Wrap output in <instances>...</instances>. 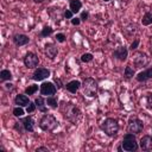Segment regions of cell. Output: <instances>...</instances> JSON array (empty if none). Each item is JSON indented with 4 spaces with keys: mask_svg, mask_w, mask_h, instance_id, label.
<instances>
[{
    "mask_svg": "<svg viewBox=\"0 0 152 152\" xmlns=\"http://www.w3.org/2000/svg\"><path fill=\"white\" fill-rule=\"evenodd\" d=\"M61 110L63 113V116L70 121L74 125H78L82 120V112L80 110L78 107H76L75 104L68 102V103H63V106L61 107Z\"/></svg>",
    "mask_w": 152,
    "mask_h": 152,
    "instance_id": "6da1fadb",
    "label": "cell"
},
{
    "mask_svg": "<svg viewBox=\"0 0 152 152\" xmlns=\"http://www.w3.org/2000/svg\"><path fill=\"white\" fill-rule=\"evenodd\" d=\"M83 95L88 97H96L97 95V82L93 77H87L82 83Z\"/></svg>",
    "mask_w": 152,
    "mask_h": 152,
    "instance_id": "7a4b0ae2",
    "label": "cell"
},
{
    "mask_svg": "<svg viewBox=\"0 0 152 152\" xmlns=\"http://www.w3.org/2000/svg\"><path fill=\"white\" fill-rule=\"evenodd\" d=\"M57 126H58V121H57L56 116L52 114H45L39 121V127L44 132H51Z\"/></svg>",
    "mask_w": 152,
    "mask_h": 152,
    "instance_id": "3957f363",
    "label": "cell"
},
{
    "mask_svg": "<svg viewBox=\"0 0 152 152\" xmlns=\"http://www.w3.org/2000/svg\"><path fill=\"white\" fill-rule=\"evenodd\" d=\"M121 146H122L124 151H127V152H134V151H137V150L139 148V144H138V141H137L135 134L127 132V133L124 135Z\"/></svg>",
    "mask_w": 152,
    "mask_h": 152,
    "instance_id": "277c9868",
    "label": "cell"
},
{
    "mask_svg": "<svg viewBox=\"0 0 152 152\" xmlns=\"http://www.w3.org/2000/svg\"><path fill=\"white\" fill-rule=\"evenodd\" d=\"M101 128L106 133V135H108V137H115L118 134V132H119V124H118V121L115 119L108 118V119H106L102 122Z\"/></svg>",
    "mask_w": 152,
    "mask_h": 152,
    "instance_id": "5b68a950",
    "label": "cell"
},
{
    "mask_svg": "<svg viewBox=\"0 0 152 152\" xmlns=\"http://www.w3.org/2000/svg\"><path fill=\"white\" fill-rule=\"evenodd\" d=\"M144 128V124L140 119H138L137 116H131L128 122H127V132L128 133H133V134H138L142 131Z\"/></svg>",
    "mask_w": 152,
    "mask_h": 152,
    "instance_id": "8992f818",
    "label": "cell"
},
{
    "mask_svg": "<svg viewBox=\"0 0 152 152\" xmlns=\"http://www.w3.org/2000/svg\"><path fill=\"white\" fill-rule=\"evenodd\" d=\"M39 91H40V95L43 96H51V95H55L56 91H57V87L55 86V83L52 82H43L39 87Z\"/></svg>",
    "mask_w": 152,
    "mask_h": 152,
    "instance_id": "52a82bcc",
    "label": "cell"
},
{
    "mask_svg": "<svg viewBox=\"0 0 152 152\" xmlns=\"http://www.w3.org/2000/svg\"><path fill=\"white\" fill-rule=\"evenodd\" d=\"M24 64L27 69H34L39 64V58L36 53L33 52H27L24 57Z\"/></svg>",
    "mask_w": 152,
    "mask_h": 152,
    "instance_id": "ba28073f",
    "label": "cell"
},
{
    "mask_svg": "<svg viewBox=\"0 0 152 152\" xmlns=\"http://www.w3.org/2000/svg\"><path fill=\"white\" fill-rule=\"evenodd\" d=\"M133 63L135 65L137 69H140L142 66H146L148 64V57L146 53L144 52H137L134 55V58H133Z\"/></svg>",
    "mask_w": 152,
    "mask_h": 152,
    "instance_id": "9c48e42d",
    "label": "cell"
},
{
    "mask_svg": "<svg viewBox=\"0 0 152 152\" xmlns=\"http://www.w3.org/2000/svg\"><path fill=\"white\" fill-rule=\"evenodd\" d=\"M44 53L48 58L50 59H55V57L57 56L58 53V48L56 44L53 43H46L45 46H44Z\"/></svg>",
    "mask_w": 152,
    "mask_h": 152,
    "instance_id": "30bf717a",
    "label": "cell"
},
{
    "mask_svg": "<svg viewBox=\"0 0 152 152\" xmlns=\"http://www.w3.org/2000/svg\"><path fill=\"white\" fill-rule=\"evenodd\" d=\"M113 57L120 62H125L128 57V50L126 46H119L113 51Z\"/></svg>",
    "mask_w": 152,
    "mask_h": 152,
    "instance_id": "8fae6325",
    "label": "cell"
},
{
    "mask_svg": "<svg viewBox=\"0 0 152 152\" xmlns=\"http://www.w3.org/2000/svg\"><path fill=\"white\" fill-rule=\"evenodd\" d=\"M50 70L46 68H37L32 75V78L34 81H44L45 78H48L50 76Z\"/></svg>",
    "mask_w": 152,
    "mask_h": 152,
    "instance_id": "7c38bea8",
    "label": "cell"
},
{
    "mask_svg": "<svg viewBox=\"0 0 152 152\" xmlns=\"http://www.w3.org/2000/svg\"><path fill=\"white\" fill-rule=\"evenodd\" d=\"M19 121L23 124L24 128L26 132H33L34 131V120L32 116H25V118H20Z\"/></svg>",
    "mask_w": 152,
    "mask_h": 152,
    "instance_id": "4fadbf2b",
    "label": "cell"
},
{
    "mask_svg": "<svg viewBox=\"0 0 152 152\" xmlns=\"http://www.w3.org/2000/svg\"><path fill=\"white\" fill-rule=\"evenodd\" d=\"M12 39H13V43H14L17 46H24V45H26V44L30 42V38H28L26 34H23V33L14 34Z\"/></svg>",
    "mask_w": 152,
    "mask_h": 152,
    "instance_id": "5bb4252c",
    "label": "cell"
},
{
    "mask_svg": "<svg viewBox=\"0 0 152 152\" xmlns=\"http://www.w3.org/2000/svg\"><path fill=\"white\" fill-rule=\"evenodd\" d=\"M139 146H140V148L144 150V151H150V150H152V137H151V135H144V137L140 139Z\"/></svg>",
    "mask_w": 152,
    "mask_h": 152,
    "instance_id": "9a60e30c",
    "label": "cell"
},
{
    "mask_svg": "<svg viewBox=\"0 0 152 152\" xmlns=\"http://www.w3.org/2000/svg\"><path fill=\"white\" fill-rule=\"evenodd\" d=\"M152 78V68H147L146 70L139 72L137 76H135V80L138 82H146L147 80Z\"/></svg>",
    "mask_w": 152,
    "mask_h": 152,
    "instance_id": "2e32d148",
    "label": "cell"
},
{
    "mask_svg": "<svg viewBox=\"0 0 152 152\" xmlns=\"http://www.w3.org/2000/svg\"><path fill=\"white\" fill-rule=\"evenodd\" d=\"M81 87H82V84H81V82H80L78 80H72V81H70V82H68V83L65 84L66 90H68L69 93H71V94H76V91H77Z\"/></svg>",
    "mask_w": 152,
    "mask_h": 152,
    "instance_id": "e0dca14e",
    "label": "cell"
},
{
    "mask_svg": "<svg viewBox=\"0 0 152 152\" xmlns=\"http://www.w3.org/2000/svg\"><path fill=\"white\" fill-rule=\"evenodd\" d=\"M31 101H30V99H28V96L25 94H19V95H17L15 97H14V104H17V106H20V107H26L28 103H30Z\"/></svg>",
    "mask_w": 152,
    "mask_h": 152,
    "instance_id": "ac0fdd59",
    "label": "cell"
},
{
    "mask_svg": "<svg viewBox=\"0 0 152 152\" xmlns=\"http://www.w3.org/2000/svg\"><path fill=\"white\" fill-rule=\"evenodd\" d=\"M34 103H36L37 108H38L42 113H48V108L45 107L46 100H44V97H43V96H38V97L34 100Z\"/></svg>",
    "mask_w": 152,
    "mask_h": 152,
    "instance_id": "d6986e66",
    "label": "cell"
},
{
    "mask_svg": "<svg viewBox=\"0 0 152 152\" xmlns=\"http://www.w3.org/2000/svg\"><path fill=\"white\" fill-rule=\"evenodd\" d=\"M137 32V25L135 24H129L128 26H126L124 28V34L126 37H133Z\"/></svg>",
    "mask_w": 152,
    "mask_h": 152,
    "instance_id": "ffe728a7",
    "label": "cell"
},
{
    "mask_svg": "<svg viewBox=\"0 0 152 152\" xmlns=\"http://www.w3.org/2000/svg\"><path fill=\"white\" fill-rule=\"evenodd\" d=\"M69 7L72 11V13H77L82 8V2H81V0H70Z\"/></svg>",
    "mask_w": 152,
    "mask_h": 152,
    "instance_id": "44dd1931",
    "label": "cell"
},
{
    "mask_svg": "<svg viewBox=\"0 0 152 152\" xmlns=\"http://www.w3.org/2000/svg\"><path fill=\"white\" fill-rule=\"evenodd\" d=\"M46 104L50 107V108H57L58 106V100L55 95H51V96H46Z\"/></svg>",
    "mask_w": 152,
    "mask_h": 152,
    "instance_id": "7402d4cb",
    "label": "cell"
},
{
    "mask_svg": "<svg viewBox=\"0 0 152 152\" xmlns=\"http://www.w3.org/2000/svg\"><path fill=\"white\" fill-rule=\"evenodd\" d=\"M12 80V72L7 69H4L0 71V81L5 82V81H11Z\"/></svg>",
    "mask_w": 152,
    "mask_h": 152,
    "instance_id": "603a6c76",
    "label": "cell"
},
{
    "mask_svg": "<svg viewBox=\"0 0 152 152\" xmlns=\"http://www.w3.org/2000/svg\"><path fill=\"white\" fill-rule=\"evenodd\" d=\"M141 24H142L144 26H148V25L152 24V13H151V12H146V13L142 15Z\"/></svg>",
    "mask_w": 152,
    "mask_h": 152,
    "instance_id": "cb8c5ba5",
    "label": "cell"
},
{
    "mask_svg": "<svg viewBox=\"0 0 152 152\" xmlns=\"http://www.w3.org/2000/svg\"><path fill=\"white\" fill-rule=\"evenodd\" d=\"M134 75H135L134 69H133L131 65H127V66L125 68V71H124V76H125V78H126V80H129V78H132Z\"/></svg>",
    "mask_w": 152,
    "mask_h": 152,
    "instance_id": "d4e9b609",
    "label": "cell"
},
{
    "mask_svg": "<svg viewBox=\"0 0 152 152\" xmlns=\"http://www.w3.org/2000/svg\"><path fill=\"white\" fill-rule=\"evenodd\" d=\"M52 32H53V28L51 26H44L40 31V36L42 37H49L52 34Z\"/></svg>",
    "mask_w": 152,
    "mask_h": 152,
    "instance_id": "484cf974",
    "label": "cell"
},
{
    "mask_svg": "<svg viewBox=\"0 0 152 152\" xmlns=\"http://www.w3.org/2000/svg\"><path fill=\"white\" fill-rule=\"evenodd\" d=\"M36 91H38V86L37 84H31V86H28V87H26L25 88V94L26 95H33Z\"/></svg>",
    "mask_w": 152,
    "mask_h": 152,
    "instance_id": "4316f807",
    "label": "cell"
},
{
    "mask_svg": "<svg viewBox=\"0 0 152 152\" xmlns=\"http://www.w3.org/2000/svg\"><path fill=\"white\" fill-rule=\"evenodd\" d=\"M93 58H94L93 53H90V52H86V53H83V55L81 56V62H83V63H89V62L93 61Z\"/></svg>",
    "mask_w": 152,
    "mask_h": 152,
    "instance_id": "83f0119b",
    "label": "cell"
},
{
    "mask_svg": "<svg viewBox=\"0 0 152 152\" xmlns=\"http://www.w3.org/2000/svg\"><path fill=\"white\" fill-rule=\"evenodd\" d=\"M24 113H25V110H24V108L20 107V106H17V107L13 108V115L17 116V118H21V116L24 115Z\"/></svg>",
    "mask_w": 152,
    "mask_h": 152,
    "instance_id": "f1b7e54d",
    "label": "cell"
},
{
    "mask_svg": "<svg viewBox=\"0 0 152 152\" xmlns=\"http://www.w3.org/2000/svg\"><path fill=\"white\" fill-rule=\"evenodd\" d=\"M14 129H15L17 132H19L20 134H23V132L25 131V128H24V126H23V124H21L20 121L14 124Z\"/></svg>",
    "mask_w": 152,
    "mask_h": 152,
    "instance_id": "f546056e",
    "label": "cell"
},
{
    "mask_svg": "<svg viewBox=\"0 0 152 152\" xmlns=\"http://www.w3.org/2000/svg\"><path fill=\"white\" fill-rule=\"evenodd\" d=\"M36 108H37L36 103H34V102H30V103L26 106V112H27V113H33V112L36 110Z\"/></svg>",
    "mask_w": 152,
    "mask_h": 152,
    "instance_id": "4dcf8cb0",
    "label": "cell"
},
{
    "mask_svg": "<svg viewBox=\"0 0 152 152\" xmlns=\"http://www.w3.org/2000/svg\"><path fill=\"white\" fill-rule=\"evenodd\" d=\"M55 39L58 42V43H64L65 42V34L64 33H57Z\"/></svg>",
    "mask_w": 152,
    "mask_h": 152,
    "instance_id": "1f68e13d",
    "label": "cell"
},
{
    "mask_svg": "<svg viewBox=\"0 0 152 152\" xmlns=\"http://www.w3.org/2000/svg\"><path fill=\"white\" fill-rule=\"evenodd\" d=\"M63 15H64V18H65V19H72V18H74V17H72V15H74V13H72V11H71V10H65V11H64V13H63Z\"/></svg>",
    "mask_w": 152,
    "mask_h": 152,
    "instance_id": "d6a6232c",
    "label": "cell"
},
{
    "mask_svg": "<svg viewBox=\"0 0 152 152\" xmlns=\"http://www.w3.org/2000/svg\"><path fill=\"white\" fill-rule=\"evenodd\" d=\"M139 43H140V40H139L138 38H135V39H134V40H133V42L131 43V45H129V49H131L132 51H133V50H135V49L138 48V45H139Z\"/></svg>",
    "mask_w": 152,
    "mask_h": 152,
    "instance_id": "836d02e7",
    "label": "cell"
},
{
    "mask_svg": "<svg viewBox=\"0 0 152 152\" xmlns=\"http://www.w3.org/2000/svg\"><path fill=\"white\" fill-rule=\"evenodd\" d=\"M88 18H89V12H88V11H83V12L81 13V15H80V19H81L82 21L88 20Z\"/></svg>",
    "mask_w": 152,
    "mask_h": 152,
    "instance_id": "e575fe53",
    "label": "cell"
},
{
    "mask_svg": "<svg viewBox=\"0 0 152 152\" xmlns=\"http://www.w3.org/2000/svg\"><path fill=\"white\" fill-rule=\"evenodd\" d=\"M53 83L56 84V87H57V89H61V88H63V83H62V81H61V78H55V81H53Z\"/></svg>",
    "mask_w": 152,
    "mask_h": 152,
    "instance_id": "d590c367",
    "label": "cell"
},
{
    "mask_svg": "<svg viewBox=\"0 0 152 152\" xmlns=\"http://www.w3.org/2000/svg\"><path fill=\"white\" fill-rule=\"evenodd\" d=\"M81 21H82V20H81L80 18H72V19H71V24H72V25H75V26L80 25V24H81Z\"/></svg>",
    "mask_w": 152,
    "mask_h": 152,
    "instance_id": "8d00e7d4",
    "label": "cell"
},
{
    "mask_svg": "<svg viewBox=\"0 0 152 152\" xmlns=\"http://www.w3.org/2000/svg\"><path fill=\"white\" fill-rule=\"evenodd\" d=\"M147 104H148L150 108H152V94H150L147 96Z\"/></svg>",
    "mask_w": 152,
    "mask_h": 152,
    "instance_id": "74e56055",
    "label": "cell"
},
{
    "mask_svg": "<svg viewBox=\"0 0 152 152\" xmlns=\"http://www.w3.org/2000/svg\"><path fill=\"white\" fill-rule=\"evenodd\" d=\"M40 151H46V152H49L48 147H45V146H40V147H37V148H36V152H40Z\"/></svg>",
    "mask_w": 152,
    "mask_h": 152,
    "instance_id": "f35d334b",
    "label": "cell"
},
{
    "mask_svg": "<svg viewBox=\"0 0 152 152\" xmlns=\"http://www.w3.org/2000/svg\"><path fill=\"white\" fill-rule=\"evenodd\" d=\"M5 88L12 90V89H13V84H12V83H6V84H5Z\"/></svg>",
    "mask_w": 152,
    "mask_h": 152,
    "instance_id": "ab89813d",
    "label": "cell"
},
{
    "mask_svg": "<svg viewBox=\"0 0 152 152\" xmlns=\"http://www.w3.org/2000/svg\"><path fill=\"white\" fill-rule=\"evenodd\" d=\"M122 150H124V148H122V146H119V147H118V151H119V152H121Z\"/></svg>",
    "mask_w": 152,
    "mask_h": 152,
    "instance_id": "60d3db41",
    "label": "cell"
},
{
    "mask_svg": "<svg viewBox=\"0 0 152 152\" xmlns=\"http://www.w3.org/2000/svg\"><path fill=\"white\" fill-rule=\"evenodd\" d=\"M33 1H34V2H37V4H39V2H43L44 0H33Z\"/></svg>",
    "mask_w": 152,
    "mask_h": 152,
    "instance_id": "b9f144b4",
    "label": "cell"
},
{
    "mask_svg": "<svg viewBox=\"0 0 152 152\" xmlns=\"http://www.w3.org/2000/svg\"><path fill=\"white\" fill-rule=\"evenodd\" d=\"M103 1H104V2H107V1H109V0H103Z\"/></svg>",
    "mask_w": 152,
    "mask_h": 152,
    "instance_id": "7bdbcfd3",
    "label": "cell"
}]
</instances>
